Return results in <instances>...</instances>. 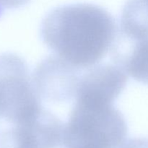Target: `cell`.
Wrapping results in <instances>:
<instances>
[{"label": "cell", "instance_id": "1", "mask_svg": "<svg viewBox=\"0 0 148 148\" xmlns=\"http://www.w3.org/2000/svg\"><path fill=\"white\" fill-rule=\"evenodd\" d=\"M114 17L92 4L56 7L43 19L40 36L57 56L78 69H88L109 51L116 36Z\"/></svg>", "mask_w": 148, "mask_h": 148}, {"label": "cell", "instance_id": "2", "mask_svg": "<svg viewBox=\"0 0 148 148\" xmlns=\"http://www.w3.org/2000/svg\"><path fill=\"white\" fill-rule=\"evenodd\" d=\"M64 126V148H119L125 142L127 125L111 103L77 98Z\"/></svg>", "mask_w": 148, "mask_h": 148}, {"label": "cell", "instance_id": "3", "mask_svg": "<svg viewBox=\"0 0 148 148\" xmlns=\"http://www.w3.org/2000/svg\"><path fill=\"white\" fill-rule=\"evenodd\" d=\"M42 108L24 59L0 54V116L12 124L31 119Z\"/></svg>", "mask_w": 148, "mask_h": 148}, {"label": "cell", "instance_id": "4", "mask_svg": "<svg viewBox=\"0 0 148 148\" xmlns=\"http://www.w3.org/2000/svg\"><path fill=\"white\" fill-rule=\"evenodd\" d=\"M78 68L56 56L43 59L33 75V85L40 99L62 103L75 98L80 75Z\"/></svg>", "mask_w": 148, "mask_h": 148}, {"label": "cell", "instance_id": "5", "mask_svg": "<svg viewBox=\"0 0 148 148\" xmlns=\"http://www.w3.org/2000/svg\"><path fill=\"white\" fill-rule=\"evenodd\" d=\"M42 108L31 119L0 132V148H58L57 125Z\"/></svg>", "mask_w": 148, "mask_h": 148}, {"label": "cell", "instance_id": "6", "mask_svg": "<svg viewBox=\"0 0 148 148\" xmlns=\"http://www.w3.org/2000/svg\"><path fill=\"white\" fill-rule=\"evenodd\" d=\"M127 82V73L119 66L101 64L90 67L80 75L75 98H94L114 103Z\"/></svg>", "mask_w": 148, "mask_h": 148}, {"label": "cell", "instance_id": "7", "mask_svg": "<svg viewBox=\"0 0 148 148\" xmlns=\"http://www.w3.org/2000/svg\"><path fill=\"white\" fill-rule=\"evenodd\" d=\"M112 59L127 75L148 85V38L132 40L117 36Z\"/></svg>", "mask_w": 148, "mask_h": 148}, {"label": "cell", "instance_id": "8", "mask_svg": "<svg viewBox=\"0 0 148 148\" xmlns=\"http://www.w3.org/2000/svg\"><path fill=\"white\" fill-rule=\"evenodd\" d=\"M119 36L132 40L148 38V0H128L122 10Z\"/></svg>", "mask_w": 148, "mask_h": 148}, {"label": "cell", "instance_id": "9", "mask_svg": "<svg viewBox=\"0 0 148 148\" xmlns=\"http://www.w3.org/2000/svg\"><path fill=\"white\" fill-rule=\"evenodd\" d=\"M119 148H148V139H130L124 142Z\"/></svg>", "mask_w": 148, "mask_h": 148}, {"label": "cell", "instance_id": "10", "mask_svg": "<svg viewBox=\"0 0 148 148\" xmlns=\"http://www.w3.org/2000/svg\"><path fill=\"white\" fill-rule=\"evenodd\" d=\"M30 0H0V7L3 10L4 8H18L24 6Z\"/></svg>", "mask_w": 148, "mask_h": 148}, {"label": "cell", "instance_id": "11", "mask_svg": "<svg viewBox=\"0 0 148 148\" xmlns=\"http://www.w3.org/2000/svg\"><path fill=\"white\" fill-rule=\"evenodd\" d=\"M2 11H3V9L0 7V15H1V12H2Z\"/></svg>", "mask_w": 148, "mask_h": 148}]
</instances>
